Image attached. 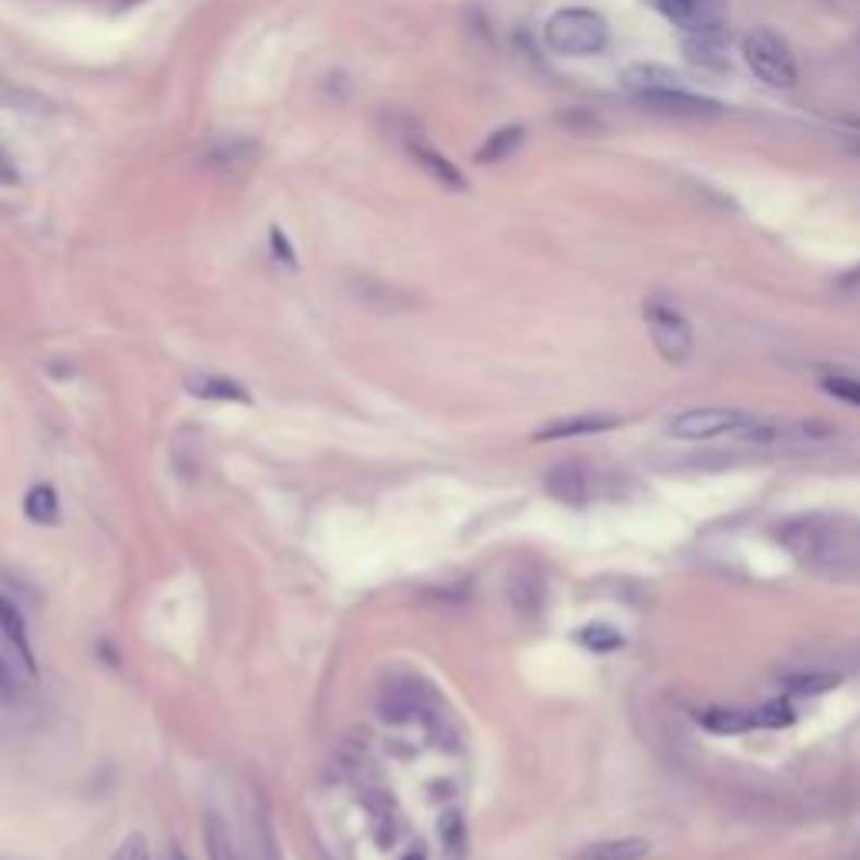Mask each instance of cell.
I'll use <instances>...</instances> for the list:
<instances>
[{
  "instance_id": "83f0119b",
  "label": "cell",
  "mask_w": 860,
  "mask_h": 860,
  "mask_svg": "<svg viewBox=\"0 0 860 860\" xmlns=\"http://www.w3.org/2000/svg\"><path fill=\"white\" fill-rule=\"evenodd\" d=\"M0 102L11 105V108H21V111H44V98L24 92V87H11L0 81Z\"/></svg>"
},
{
  "instance_id": "4fadbf2b",
  "label": "cell",
  "mask_w": 860,
  "mask_h": 860,
  "mask_svg": "<svg viewBox=\"0 0 860 860\" xmlns=\"http://www.w3.org/2000/svg\"><path fill=\"white\" fill-rule=\"evenodd\" d=\"M407 155H411V158L434 178L437 186H444V189H450V192H464V189H468L464 175L455 168V162H450L447 155H440L437 149H431L427 142H417Z\"/></svg>"
},
{
  "instance_id": "4dcf8cb0",
  "label": "cell",
  "mask_w": 860,
  "mask_h": 860,
  "mask_svg": "<svg viewBox=\"0 0 860 860\" xmlns=\"http://www.w3.org/2000/svg\"><path fill=\"white\" fill-rule=\"evenodd\" d=\"M21 182V172H17V162H14V155L0 145V186L4 189H14Z\"/></svg>"
},
{
  "instance_id": "7c38bea8",
  "label": "cell",
  "mask_w": 860,
  "mask_h": 860,
  "mask_svg": "<svg viewBox=\"0 0 860 860\" xmlns=\"http://www.w3.org/2000/svg\"><path fill=\"white\" fill-rule=\"evenodd\" d=\"M683 48H686V58H690L693 64H699V68H709V71L730 68L722 31H693V34H686Z\"/></svg>"
},
{
  "instance_id": "8fae6325",
  "label": "cell",
  "mask_w": 860,
  "mask_h": 860,
  "mask_svg": "<svg viewBox=\"0 0 860 860\" xmlns=\"http://www.w3.org/2000/svg\"><path fill=\"white\" fill-rule=\"evenodd\" d=\"M622 421L615 414H568L555 417L545 427H538L531 437L534 440H565V437H588V434H605L615 431Z\"/></svg>"
},
{
  "instance_id": "836d02e7",
  "label": "cell",
  "mask_w": 860,
  "mask_h": 860,
  "mask_svg": "<svg viewBox=\"0 0 860 860\" xmlns=\"http://www.w3.org/2000/svg\"><path fill=\"white\" fill-rule=\"evenodd\" d=\"M400 860H427V857H424L421 850H411V853H403Z\"/></svg>"
},
{
  "instance_id": "9a60e30c",
  "label": "cell",
  "mask_w": 860,
  "mask_h": 860,
  "mask_svg": "<svg viewBox=\"0 0 860 860\" xmlns=\"http://www.w3.org/2000/svg\"><path fill=\"white\" fill-rule=\"evenodd\" d=\"M508 602L518 615H538L545 605V581L534 572H511L508 575Z\"/></svg>"
},
{
  "instance_id": "6da1fadb",
  "label": "cell",
  "mask_w": 860,
  "mask_h": 860,
  "mask_svg": "<svg viewBox=\"0 0 860 860\" xmlns=\"http://www.w3.org/2000/svg\"><path fill=\"white\" fill-rule=\"evenodd\" d=\"M774 538L810 572L830 578L860 572V521L844 515L810 511L787 518L774 528Z\"/></svg>"
},
{
  "instance_id": "3957f363",
  "label": "cell",
  "mask_w": 860,
  "mask_h": 860,
  "mask_svg": "<svg viewBox=\"0 0 860 860\" xmlns=\"http://www.w3.org/2000/svg\"><path fill=\"white\" fill-rule=\"evenodd\" d=\"M743 61L766 87L790 92V87H797V81H800V64H797L793 48L787 44V37H780L769 27H753L743 37Z\"/></svg>"
},
{
  "instance_id": "e575fe53",
  "label": "cell",
  "mask_w": 860,
  "mask_h": 860,
  "mask_svg": "<svg viewBox=\"0 0 860 860\" xmlns=\"http://www.w3.org/2000/svg\"><path fill=\"white\" fill-rule=\"evenodd\" d=\"M168 860H186V853L178 850V847H172V853H168Z\"/></svg>"
},
{
  "instance_id": "f1b7e54d",
  "label": "cell",
  "mask_w": 860,
  "mask_h": 860,
  "mask_svg": "<svg viewBox=\"0 0 860 860\" xmlns=\"http://www.w3.org/2000/svg\"><path fill=\"white\" fill-rule=\"evenodd\" d=\"M249 155H252L249 142H225L209 152V165H236V162H246Z\"/></svg>"
},
{
  "instance_id": "ffe728a7",
  "label": "cell",
  "mask_w": 860,
  "mask_h": 860,
  "mask_svg": "<svg viewBox=\"0 0 860 860\" xmlns=\"http://www.w3.org/2000/svg\"><path fill=\"white\" fill-rule=\"evenodd\" d=\"M437 837H440V857L444 860H468V824L458 810H447L440 824H437Z\"/></svg>"
},
{
  "instance_id": "ba28073f",
  "label": "cell",
  "mask_w": 860,
  "mask_h": 860,
  "mask_svg": "<svg viewBox=\"0 0 860 860\" xmlns=\"http://www.w3.org/2000/svg\"><path fill=\"white\" fill-rule=\"evenodd\" d=\"M350 296L360 306H367L374 313H384V316L407 313V309L417 306V296L403 293V290H397V286H390L384 280H374V276H353L350 280Z\"/></svg>"
},
{
  "instance_id": "ac0fdd59",
  "label": "cell",
  "mask_w": 860,
  "mask_h": 860,
  "mask_svg": "<svg viewBox=\"0 0 860 860\" xmlns=\"http://www.w3.org/2000/svg\"><path fill=\"white\" fill-rule=\"evenodd\" d=\"M703 730L716 733V737H740L756 730L753 727V712L750 709H730V706H709L699 712Z\"/></svg>"
},
{
  "instance_id": "d6a6232c",
  "label": "cell",
  "mask_w": 860,
  "mask_h": 860,
  "mask_svg": "<svg viewBox=\"0 0 860 860\" xmlns=\"http://www.w3.org/2000/svg\"><path fill=\"white\" fill-rule=\"evenodd\" d=\"M269 243H273V252H276V259H283L286 266H296V252H293V246H290V239L280 233V229H273L269 233Z\"/></svg>"
},
{
  "instance_id": "484cf974",
  "label": "cell",
  "mask_w": 860,
  "mask_h": 860,
  "mask_svg": "<svg viewBox=\"0 0 860 860\" xmlns=\"http://www.w3.org/2000/svg\"><path fill=\"white\" fill-rule=\"evenodd\" d=\"M753 712V727L756 730H784L797 719L793 706L784 703V699H774V703H763L759 709H750Z\"/></svg>"
},
{
  "instance_id": "7402d4cb",
  "label": "cell",
  "mask_w": 860,
  "mask_h": 860,
  "mask_svg": "<svg viewBox=\"0 0 860 860\" xmlns=\"http://www.w3.org/2000/svg\"><path fill=\"white\" fill-rule=\"evenodd\" d=\"M0 632L11 639V646L17 649L21 662L27 669H34V656H31V643H27V628H24V619L21 612L8 602V599H0Z\"/></svg>"
},
{
  "instance_id": "277c9868",
  "label": "cell",
  "mask_w": 860,
  "mask_h": 860,
  "mask_svg": "<svg viewBox=\"0 0 860 860\" xmlns=\"http://www.w3.org/2000/svg\"><path fill=\"white\" fill-rule=\"evenodd\" d=\"M643 320H646V330L652 337V346L659 350V356L665 360V364H672V367L690 364L696 340H693V327L683 313H679L672 303L652 296L643 306Z\"/></svg>"
},
{
  "instance_id": "1f68e13d",
  "label": "cell",
  "mask_w": 860,
  "mask_h": 860,
  "mask_svg": "<svg viewBox=\"0 0 860 860\" xmlns=\"http://www.w3.org/2000/svg\"><path fill=\"white\" fill-rule=\"evenodd\" d=\"M17 696V679H14V669L11 662L0 656V703H11Z\"/></svg>"
},
{
  "instance_id": "2e32d148",
  "label": "cell",
  "mask_w": 860,
  "mask_h": 860,
  "mask_svg": "<svg viewBox=\"0 0 860 860\" xmlns=\"http://www.w3.org/2000/svg\"><path fill=\"white\" fill-rule=\"evenodd\" d=\"M186 390L199 400H233V403H249V390L229 377H219V374H196L186 380Z\"/></svg>"
},
{
  "instance_id": "d4e9b609",
  "label": "cell",
  "mask_w": 860,
  "mask_h": 860,
  "mask_svg": "<svg viewBox=\"0 0 860 860\" xmlns=\"http://www.w3.org/2000/svg\"><path fill=\"white\" fill-rule=\"evenodd\" d=\"M578 643H581L585 649L599 652V656H605V652H619V649L625 646L622 632L612 628V625H605V622H592V625L578 628Z\"/></svg>"
},
{
  "instance_id": "cb8c5ba5",
  "label": "cell",
  "mask_w": 860,
  "mask_h": 860,
  "mask_svg": "<svg viewBox=\"0 0 860 860\" xmlns=\"http://www.w3.org/2000/svg\"><path fill=\"white\" fill-rule=\"evenodd\" d=\"M205 847H209V860H239L233 834H229V827H225V821L219 817V813H209V817H205Z\"/></svg>"
},
{
  "instance_id": "d6986e66",
  "label": "cell",
  "mask_w": 860,
  "mask_h": 860,
  "mask_svg": "<svg viewBox=\"0 0 860 860\" xmlns=\"http://www.w3.org/2000/svg\"><path fill=\"white\" fill-rule=\"evenodd\" d=\"M24 515L27 521L34 525H44L51 528L61 521V502H58V491L51 484H34L24 497Z\"/></svg>"
},
{
  "instance_id": "7a4b0ae2",
  "label": "cell",
  "mask_w": 860,
  "mask_h": 860,
  "mask_svg": "<svg viewBox=\"0 0 860 860\" xmlns=\"http://www.w3.org/2000/svg\"><path fill=\"white\" fill-rule=\"evenodd\" d=\"M545 44L565 58H592L609 48V24L588 8H565L549 17Z\"/></svg>"
},
{
  "instance_id": "9c48e42d",
  "label": "cell",
  "mask_w": 860,
  "mask_h": 860,
  "mask_svg": "<svg viewBox=\"0 0 860 860\" xmlns=\"http://www.w3.org/2000/svg\"><path fill=\"white\" fill-rule=\"evenodd\" d=\"M545 491L562 505H585L592 497V474H588L578 461H562L545 471Z\"/></svg>"
},
{
  "instance_id": "5bb4252c",
  "label": "cell",
  "mask_w": 860,
  "mask_h": 860,
  "mask_svg": "<svg viewBox=\"0 0 860 860\" xmlns=\"http://www.w3.org/2000/svg\"><path fill=\"white\" fill-rule=\"evenodd\" d=\"M652 853V844L646 837H612L588 844L575 860H646Z\"/></svg>"
},
{
  "instance_id": "f546056e",
  "label": "cell",
  "mask_w": 860,
  "mask_h": 860,
  "mask_svg": "<svg viewBox=\"0 0 860 860\" xmlns=\"http://www.w3.org/2000/svg\"><path fill=\"white\" fill-rule=\"evenodd\" d=\"M111 860H152L149 840L142 834H131L118 844V850L111 853Z\"/></svg>"
},
{
  "instance_id": "30bf717a",
  "label": "cell",
  "mask_w": 860,
  "mask_h": 860,
  "mask_svg": "<svg viewBox=\"0 0 860 860\" xmlns=\"http://www.w3.org/2000/svg\"><path fill=\"white\" fill-rule=\"evenodd\" d=\"M649 108L656 111H669V115H686V118H706V115H722V105L716 98L696 95L690 87H665V92H652L646 98Z\"/></svg>"
},
{
  "instance_id": "44dd1931",
  "label": "cell",
  "mask_w": 860,
  "mask_h": 860,
  "mask_svg": "<svg viewBox=\"0 0 860 860\" xmlns=\"http://www.w3.org/2000/svg\"><path fill=\"white\" fill-rule=\"evenodd\" d=\"M525 142V128L521 125H508V128H497L487 134V142L478 149V162L481 165H494V162H505L511 158Z\"/></svg>"
},
{
  "instance_id": "5b68a950",
  "label": "cell",
  "mask_w": 860,
  "mask_h": 860,
  "mask_svg": "<svg viewBox=\"0 0 860 860\" xmlns=\"http://www.w3.org/2000/svg\"><path fill=\"white\" fill-rule=\"evenodd\" d=\"M377 712L384 722H393V727H403V722H414V719L437 722L444 716L434 690L424 683V679H414V675L384 683L377 693Z\"/></svg>"
},
{
  "instance_id": "8992f818",
  "label": "cell",
  "mask_w": 860,
  "mask_h": 860,
  "mask_svg": "<svg viewBox=\"0 0 860 860\" xmlns=\"http://www.w3.org/2000/svg\"><path fill=\"white\" fill-rule=\"evenodd\" d=\"M756 417L743 414V411H730V407H696V411H686L672 417L669 434L675 440H712V437H737L740 431H746Z\"/></svg>"
},
{
  "instance_id": "52a82bcc",
  "label": "cell",
  "mask_w": 860,
  "mask_h": 860,
  "mask_svg": "<svg viewBox=\"0 0 860 860\" xmlns=\"http://www.w3.org/2000/svg\"><path fill=\"white\" fill-rule=\"evenodd\" d=\"M652 11L669 17L683 34L693 31H722V11L719 0H646Z\"/></svg>"
},
{
  "instance_id": "603a6c76",
  "label": "cell",
  "mask_w": 860,
  "mask_h": 860,
  "mask_svg": "<svg viewBox=\"0 0 860 860\" xmlns=\"http://www.w3.org/2000/svg\"><path fill=\"white\" fill-rule=\"evenodd\" d=\"M784 686L793 696H824L840 686V675L837 672H793V675H784Z\"/></svg>"
},
{
  "instance_id": "4316f807",
  "label": "cell",
  "mask_w": 860,
  "mask_h": 860,
  "mask_svg": "<svg viewBox=\"0 0 860 860\" xmlns=\"http://www.w3.org/2000/svg\"><path fill=\"white\" fill-rule=\"evenodd\" d=\"M824 390L850 407H860V380L857 377H844V374H834V377H824Z\"/></svg>"
},
{
  "instance_id": "e0dca14e",
  "label": "cell",
  "mask_w": 860,
  "mask_h": 860,
  "mask_svg": "<svg viewBox=\"0 0 860 860\" xmlns=\"http://www.w3.org/2000/svg\"><path fill=\"white\" fill-rule=\"evenodd\" d=\"M249 830H252L256 860H283L280 840H276V827H273V821H269V810H266V803L259 797L249 806Z\"/></svg>"
}]
</instances>
